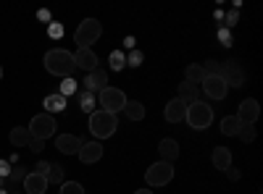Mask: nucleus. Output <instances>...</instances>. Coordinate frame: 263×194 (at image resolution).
Wrapping results in <instances>:
<instances>
[{"label":"nucleus","instance_id":"1","mask_svg":"<svg viewBox=\"0 0 263 194\" xmlns=\"http://www.w3.org/2000/svg\"><path fill=\"white\" fill-rule=\"evenodd\" d=\"M45 69H48V74H53V76L69 79V76L74 74V69H77V63H74V53L63 50V48L48 50V53H45Z\"/></svg>","mask_w":263,"mask_h":194},{"label":"nucleus","instance_id":"2","mask_svg":"<svg viewBox=\"0 0 263 194\" xmlns=\"http://www.w3.org/2000/svg\"><path fill=\"white\" fill-rule=\"evenodd\" d=\"M116 126H119V118H116L114 113H108V111H95V113H90V132H92V137H95L98 142L114 137V134H116Z\"/></svg>","mask_w":263,"mask_h":194},{"label":"nucleus","instance_id":"3","mask_svg":"<svg viewBox=\"0 0 263 194\" xmlns=\"http://www.w3.org/2000/svg\"><path fill=\"white\" fill-rule=\"evenodd\" d=\"M184 121L190 123V128H197V132H203V128H208L213 123V107L205 105L203 100H197L192 105H187V116Z\"/></svg>","mask_w":263,"mask_h":194},{"label":"nucleus","instance_id":"4","mask_svg":"<svg viewBox=\"0 0 263 194\" xmlns=\"http://www.w3.org/2000/svg\"><path fill=\"white\" fill-rule=\"evenodd\" d=\"M29 134H32V139H50V137H55V118L53 116H48V113H37L32 121H29Z\"/></svg>","mask_w":263,"mask_h":194},{"label":"nucleus","instance_id":"5","mask_svg":"<svg viewBox=\"0 0 263 194\" xmlns=\"http://www.w3.org/2000/svg\"><path fill=\"white\" fill-rule=\"evenodd\" d=\"M103 34V27H100V21L98 18H84L79 21V27H77V45L79 48H90L92 42H98Z\"/></svg>","mask_w":263,"mask_h":194},{"label":"nucleus","instance_id":"6","mask_svg":"<svg viewBox=\"0 0 263 194\" xmlns=\"http://www.w3.org/2000/svg\"><path fill=\"white\" fill-rule=\"evenodd\" d=\"M171 179H174V163H166V160L153 163V165L145 170L147 186H166Z\"/></svg>","mask_w":263,"mask_h":194},{"label":"nucleus","instance_id":"7","mask_svg":"<svg viewBox=\"0 0 263 194\" xmlns=\"http://www.w3.org/2000/svg\"><path fill=\"white\" fill-rule=\"evenodd\" d=\"M98 100H100V111H108V113H119L124 111V105H126V95L119 90V87H105L98 92Z\"/></svg>","mask_w":263,"mask_h":194},{"label":"nucleus","instance_id":"8","mask_svg":"<svg viewBox=\"0 0 263 194\" xmlns=\"http://www.w3.org/2000/svg\"><path fill=\"white\" fill-rule=\"evenodd\" d=\"M224 79V84L227 87H242L245 84V71H242V66L239 63H221V74H218Z\"/></svg>","mask_w":263,"mask_h":194},{"label":"nucleus","instance_id":"9","mask_svg":"<svg viewBox=\"0 0 263 194\" xmlns=\"http://www.w3.org/2000/svg\"><path fill=\"white\" fill-rule=\"evenodd\" d=\"M200 90H203L205 97H211V100H224L227 92H229V87L224 84L221 76H205L203 84H200Z\"/></svg>","mask_w":263,"mask_h":194},{"label":"nucleus","instance_id":"10","mask_svg":"<svg viewBox=\"0 0 263 194\" xmlns=\"http://www.w3.org/2000/svg\"><path fill=\"white\" fill-rule=\"evenodd\" d=\"M82 84H84V90H87V92H100V90L108 87V71L98 66V69H92L90 74L84 76Z\"/></svg>","mask_w":263,"mask_h":194},{"label":"nucleus","instance_id":"11","mask_svg":"<svg viewBox=\"0 0 263 194\" xmlns=\"http://www.w3.org/2000/svg\"><path fill=\"white\" fill-rule=\"evenodd\" d=\"M237 118L242 121V123H255V121L260 118V105H258V100L248 97V100H242V102H239Z\"/></svg>","mask_w":263,"mask_h":194},{"label":"nucleus","instance_id":"12","mask_svg":"<svg viewBox=\"0 0 263 194\" xmlns=\"http://www.w3.org/2000/svg\"><path fill=\"white\" fill-rule=\"evenodd\" d=\"M79 160L84 163V165H90V163H98L100 158H103V144L95 139V142H82V147H79Z\"/></svg>","mask_w":263,"mask_h":194},{"label":"nucleus","instance_id":"13","mask_svg":"<svg viewBox=\"0 0 263 194\" xmlns=\"http://www.w3.org/2000/svg\"><path fill=\"white\" fill-rule=\"evenodd\" d=\"M184 116H187V105H184L179 97H174V100H168V102H166L163 118H166L168 123H179V121H184Z\"/></svg>","mask_w":263,"mask_h":194},{"label":"nucleus","instance_id":"14","mask_svg":"<svg viewBox=\"0 0 263 194\" xmlns=\"http://www.w3.org/2000/svg\"><path fill=\"white\" fill-rule=\"evenodd\" d=\"M74 63L79 69H84L87 74H90L92 69H98V55L92 53V48H77L74 53Z\"/></svg>","mask_w":263,"mask_h":194},{"label":"nucleus","instance_id":"15","mask_svg":"<svg viewBox=\"0 0 263 194\" xmlns=\"http://www.w3.org/2000/svg\"><path fill=\"white\" fill-rule=\"evenodd\" d=\"M55 147H58V153H63V155H77L79 147H82V139L74 137V134H58L55 137Z\"/></svg>","mask_w":263,"mask_h":194},{"label":"nucleus","instance_id":"16","mask_svg":"<svg viewBox=\"0 0 263 194\" xmlns=\"http://www.w3.org/2000/svg\"><path fill=\"white\" fill-rule=\"evenodd\" d=\"M21 184H24V191L27 194H45L48 191V179L34 174V170H32V174H27V179L21 181Z\"/></svg>","mask_w":263,"mask_h":194},{"label":"nucleus","instance_id":"17","mask_svg":"<svg viewBox=\"0 0 263 194\" xmlns=\"http://www.w3.org/2000/svg\"><path fill=\"white\" fill-rule=\"evenodd\" d=\"M158 153H161V160L174 163V160L179 158V144H177V139H161V144H158Z\"/></svg>","mask_w":263,"mask_h":194},{"label":"nucleus","instance_id":"18","mask_svg":"<svg viewBox=\"0 0 263 194\" xmlns=\"http://www.w3.org/2000/svg\"><path fill=\"white\" fill-rule=\"evenodd\" d=\"M211 163H213V168H218V170L232 168V153H229V147H216L213 155H211Z\"/></svg>","mask_w":263,"mask_h":194},{"label":"nucleus","instance_id":"19","mask_svg":"<svg viewBox=\"0 0 263 194\" xmlns=\"http://www.w3.org/2000/svg\"><path fill=\"white\" fill-rule=\"evenodd\" d=\"M179 100L184 105L197 102V100H200V87H197V84H190V81H182L179 84Z\"/></svg>","mask_w":263,"mask_h":194},{"label":"nucleus","instance_id":"20","mask_svg":"<svg viewBox=\"0 0 263 194\" xmlns=\"http://www.w3.org/2000/svg\"><path fill=\"white\" fill-rule=\"evenodd\" d=\"M42 105H45L48 116H53V113L66 111V97H63V95H58V92H53V95H48L45 100H42Z\"/></svg>","mask_w":263,"mask_h":194},{"label":"nucleus","instance_id":"21","mask_svg":"<svg viewBox=\"0 0 263 194\" xmlns=\"http://www.w3.org/2000/svg\"><path fill=\"white\" fill-rule=\"evenodd\" d=\"M124 113H126V118H129V121H142L147 111H145V105H142V102H137V100H126Z\"/></svg>","mask_w":263,"mask_h":194},{"label":"nucleus","instance_id":"22","mask_svg":"<svg viewBox=\"0 0 263 194\" xmlns=\"http://www.w3.org/2000/svg\"><path fill=\"white\" fill-rule=\"evenodd\" d=\"M239 128H242V121L237 116H224V121H221V134L224 137H237Z\"/></svg>","mask_w":263,"mask_h":194},{"label":"nucleus","instance_id":"23","mask_svg":"<svg viewBox=\"0 0 263 194\" xmlns=\"http://www.w3.org/2000/svg\"><path fill=\"white\" fill-rule=\"evenodd\" d=\"M11 144L13 147H29V142H32V134H29V128H24V126H18V128H13L11 132Z\"/></svg>","mask_w":263,"mask_h":194},{"label":"nucleus","instance_id":"24","mask_svg":"<svg viewBox=\"0 0 263 194\" xmlns=\"http://www.w3.org/2000/svg\"><path fill=\"white\" fill-rule=\"evenodd\" d=\"M184 81H190V84H197V87H200L203 84V79H205V74H203V66L200 63H192V66H187V71H184Z\"/></svg>","mask_w":263,"mask_h":194},{"label":"nucleus","instance_id":"25","mask_svg":"<svg viewBox=\"0 0 263 194\" xmlns=\"http://www.w3.org/2000/svg\"><path fill=\"white\" fill-rule=\"evenodd\" d=\"M79 107H82V111L84 113H95V92H82L79 95Z\"/></svg>","mask_w":263,"mask_h":194},{"label":"nucleus","instance_id":"26","mask_svg":"<svg viewBox=\"0 0 263 194\" xmlns=\"http://www.w3.org/2000/svg\"><path fill=\"white\" fill-rule=\"evenodd\" d=\"M48 184H63V165H58V163H53L50 165V170H48Z\"/></svg>","mask_w":263,"mask_h":194},{"label":"nucleus","instance_id":"27","mask_svg":"<svg viewBox=\"0 0 263 194\" xmlns=\"http://www.w3.org/2000/svg\"><path fill=\"white\" fill-rule=\"evenodd\" d=\"M77 92H79V87H77V81H74L71 76L61 81V92H58V95H63V97H69V95H77Z\"/></svg>","mask_w":263,"mask_h":194},{"label":"nucleus","instance_id":"28","mask_svg":"<svg viewBox=\"0 0 263 194\" xmlns=\"http://www.w3.org/2000/svg\"><path fill=\"white\" fill-rule=\"evenodd\" d=\"M239 139H242L245 144H250L253 139H255V126L253 123H242V128H239V134H237Z\"/></svg>","mask_w":263,"mask_h":194},{"label":"nucleus","instance_id":"29","mask_svg":"<svg viewBox=\"0 0 263 194\" xmlns=\"http://www.w3.org/2000/svg\"><path fill=\"white\" fill-rule=\"evenodd\" d=\"M61 194H84V186L79 181H63L61 184Z\"/></svg>","mask_w":263,"mask_h":194},{"label":"nucleus","instance_id":"30","mask_svg":"<svg viewBox=\"0 0 263 194\" xmlns=\"http://www.w3.org/2000/svg\"><path fill=\"white\" fill-rule=\"evenodd\" d=\"M124 66H126V55H124L121 50H114V53H111V69H114V71H121Z\"/></svg>","mask_w":263,"mask_h":194},{"label":"nucleus","instance_id":"31","mask_svg":"<svg viewBox=\"0 0 263 194\" xmlns=\"http://www.w3.org/2000/svg\"><path fill=\"white\" fill-rule=\"evenodd\" d=\"M200 66H203L205 76H218L221 74V63H216V60H205V63H200Z\"/></svg>","mask_w":263,"mask_h":194},{"label":"nucleus","instance_id":"32","mask_svg":"<svg viewBox=\"0 0 263 194\" xmlns=\"http://www.w3.org/2000/svg\"><path fill=\"white\" fill-rule=\"evenodd\" d=\"M63 32H66V29H63V24H58V21H50V24H48V37H50V39H61Z\"/></svg>","mask_w":263,"mask_h":194},{"label":"nucleus","instance_id":"33","mask_svg":"<svg viewBox=\"0 0 263 194\" xmlns=\"http://www.w3.org/2000/svg\"><path fill=\"white\" fill-rule=\"evenodd\" d=\"M142 60H145L142 50H132V53L126 55V66H142Z\"/></svg>","mask_w":263,"mask_h":194},{"label":"nucleus","instance_id":"34","mask_svg":"<svg viewBox=\"0 0 263 194\" xmlns=\"http://www.w3.org/2000/svg\"><path fill=\"white\" fill-rule=\"evenodd\" d=\"M218 42H221L224 48H229V45H232V32H229L227 27H221V29H218Z\"/></svg>","mask_w":263,"mask_h":194},{"label":"nucleus","instance_id":"35","mask_svg":"<svg viewBox=\"0 0 263 194\" xmlns=\"http://www.w3.org/2000/svg\"><path fill=\"white\" fill-rule=\"evenodd\" d=\"M11 181H24L27 179V170L24 168H11V176H8Z\"/></svg>","mask_w":263,"mask_h":194},{"label":"nucleus","instance_id":"36","mask_svg":"<svg viewBox=\"0 0 263 194\" xmlns=\"http://www.w3.org/2000/svg\"><path fill=\"white\" fill-rule=\"evenodd\" d=\"M50 165H53V163H48V160H40V163H37V168H34V174H40V176H48Z\"/></svg>","mask_w":263,"mask_h":194},{"label":"nucleus","instance_id":"37","mask_svg":"<svg viewBox=\"0 0 263 194\" xmlns=\"http://www.w3.org/2000/svg\"><path fill=\"white\" fill-rule=\"evenodd\" d=\"M8 176H11V163L0 160V179H8Z\"/></svg>","mask_w":263,"mask_h":194},{"label":"nucleus","instance_id":"38","mask_svg":"<svg viewBox=\"0 0 263 194\" xmlns=\"http://www.w3.org/2000/svg\"><path fill=\"white\" fill-rule=\"evenodd\" d=\"M224 18H227V29H229V27H234L237 21H239V13H237V11H229Z\"/></svg>","mask_w":263,"mask_h":194},{"label":"nucleus","instance_id":"39","mask_svg":"<svg viewBox=\"0 0 263 194\" xmlns=\"http://www.w3.org/2000/svg\"><path fill=\"white\" fill-rule=\"evenodd\" d=\"M37 18H40V21H45V24H50V11H48V8L37 11Z\"/></svg>","mask_w":263,"mask_h":194},{"label":"nucleus","instance_id":"40","mask_svg":"<svg viewBox=\"0 0 263 194\" xmlns=\"http://www.w3.org/2000/svg\"><path fill=\"white\" fill-rule=\"evenodd\" d=\"M29 147L34 149V153H40V149H45V142H42V139H32V142H29Z\"/></svg>","mask_w":263,"mask_h":194},{"label":"nucleus","instance_id":"41","mask_svg":"<svg viewBox=\"0 0 263 194\" xmlns=\"http://www.w3.org/2000/svg\"><path fill=\"white\" fill-rule=\"evenodd\" d=\"M224 174H227V176H229L232 181H239V170H234V168H227Z\"/></svg>","mask_w":263,"mask_h":194},{"label":"nucleus","instance_id":"42","mask_svg":"<svg viewBox=\"0 0 263 194\" xmlns=\"http://www.w3.org/2000/svg\"><path fill=\"white\" fill-rule=\"evenodd\" d=\"M124 45H126V48H132V50H135V37H126V39H124Z\"/></svg>","mask_w":263,"mask_h":194},{"label":"nucleus","instance_id":"43","mask_svg":"<svg viewBox=\"0 0 263 194\" xmlns=\"http://www.w3.org/2000/svg\"><path fill=\"white\" fill-rule=\"evenodd\" d=\"M135 194H153V191H150V189H137Z\"/></svg>","mask_w":263,"mask_h":194},{"label":"nucleus","instance_id":"44","mask_svg":"<svg viewBox=\"0 0 263 194\" xmlns=\"http://www.w3.org/2000/svg\"><path fill=\"white\" fill-rule=\"evenodd\" d=\"M0 81H3V66H0Z\"/></svg>","mask_w":263,"mask_h":194},{"label":"nucleus","instance_id":"45","mask_svg":"<svg viewBox=\"0 0 263 194\" xmlns=\"http://www.w3.org/2000/svg\"><path fill=\"white\" fill-rule=\"evenodd\" d=\"M3 184H6V179H0V186H3Z\"/></svg>","mask_w":263,"mask_h":194},{"label":"nucleus","instance_id":"46","mask_svg":"<svg viewBox=\"0 0 263 194\" xmlns=\"http://www.w3.org/2000/svg\"><path fill=\"white\" fill-rule=\"evenodd\" d=\"M13 194H16V191H13Z\"/></svg>","mask_w":263,"mask_h":194}]
</instances>
